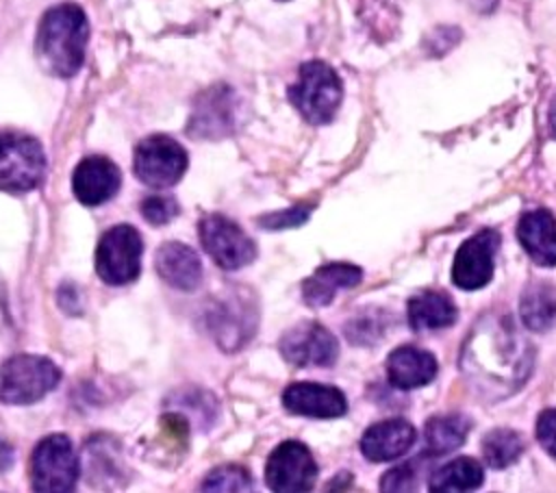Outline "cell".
Listing matches in <instances>:
<instances>
[{
  "label": "cell",
  "instance_id": "obj_16",
  "mask_svg": "<svg viewBox=\"0 0 556 493\" xmlns=\"http://www.w3.org/2000/svg\"><path fill=\"white\" fill-rule=\"evenodd\" d=\"M282 404L293 415H306L317 419L341 417L348 410V402L337 387L319 382H295L285 389Z\"/></svg>",
  "mask_w": 556,
  "mask_h": 493
},
{
  "label": "cell",
  "instance_id": "obj_12",
  "mask_svg": "<svg viewBox=\"0 0 556 493\" xmlns=\"http://www.w3.org/2000/svg\"><path fill=\"white\" fill-rule=\"evenodd\" d=\"M280 354L298 367H330L339 356V343L328 328L306 321L280 337Z\"/></svg>",
  "mask_w": 556,
  "mask_h": 493
},
{
  "label": "cell",
  "instance_id": "obj_2",
  "mask_svg": "<svg viewBox=\"0 0 556 493\" xmlns=\"http://www.w3.org/2000/svg\"><path fill=\"white\" fill-rule=\"evenodd\" d=\"M89 39L87 15L78 4L63 2L48 9L39 22L35 52L39 65L54 76H74L83 61Z\"/></svg>",
  "mask_w": 556,
  "mask_h": 493
},
{
  "label": "cell",
  "instance_id": "obj_1",
  "mask_svg": "<svg viewBox=\"0 0 556 493\" xmlns=\"http://www.w3.org/2000/svg\"><path fill=\"white\" fill-rule=\"evenodd\" d=\"M530 365V350L508 319L476 324L463 354V367L476 382L489 384L491 393H510L526 380Z\"/></svg>",
  "mask_w": 556,
  "mask_h": 493
},
{
  "label": "cell",
  "instance_id": "obj_5",
  "mask_svg": "<svg viewBox=\"0 0 556 493\" xmlns=\"http://www.w3.org/2000/svg\"><path fill=\"white\" fill-rule=\"evenodd\" d=\"M46 172V156L37 139L0 130V189L30 191L39 187Z\"/></svg>",
  "mask_w": 556,
  "mask_h": 493
},
{
  "label": "cell",
  "instance_id": "obj_4",
  "mask_svg": "<svg viewBox=\"0 0 556 493\" xmlns=\"http://www.w3.org/2000/svg\"><path fill=\"white\" fill-rule=\"evenodd\" d=\"M61 380L59 367L37 354H17L0 365V402L33 404Z\"/></svg>",
  "mask_w": 556,
  "mask_h": 493
},
{
  "label": "cell",
  "instance_id": "obj_27",
  "mask_svg": "<svg viewBox=\"0 0 556 493\" xmlns=\"http://www.w3.org/2000/svg\"><path fill=\"white\" fill-rule=\"evenodd\" d=\"M204 491H250L254 489L252 476L239 465L215 467L202 484Z\"/></svg>",
  "mask_w": 556,
  "mask_h": 493
},
{
  "label": "cell",
  "instance_id": "obj_29",
  "mask_svg": "<svg viewBox=\"0 0 556 493\" xmlns=\"http://www.w3.org/2000/svg\"><path fill=\"white\" fill-rule=\"evenodd\" d=\"M178 202L167 195H150L141 202V215L146 222L163 226L178 215Z\"/></svg>",
  "mask_w": 556,
  "mask_h": 493
},
{
  "label": "cell",
  "instance_id": "obj_10",
  "mask_svg": "<svg viewBox=\"0 0 556 493\" xmlns=\"http://www.w3.org/2000/svg\"><path fill=\"white\" fill-rule=\"evenodd\" d=\"M267 486L278 493L311 491L317 480V465L306 445L298 441L280 443L267 458Z\"/></svg>",
  "mask_w": 556,
  "mask_h": 493
},
{
  "label": "cell",
  "instance_id": "obj_18",
  "mask_svg": "<svg viewBox=\"0 0 556 493\" xmlns=\"http://www.w3.org/2000/svg\"><path fill=\"white\" fill-rule=\"evenodd\" d=\"M517 239L536 265H556V219L547 208L523 213L517 224Z\"/></svg>",
  "mask_w": 556,
  "mask_h": 493
},
{
  "label": "cell",
  "instance_id": "obj_26",
  "mask_svg": "<svg viewBox=\"0 0 556 493\" xmlns=\"http://www.w3.org/2000/svg\"><path fill=\"white\" fill-rule=\"evenodd\" d=\"M523 452V439L508 428L491 430L482 437V456L489 467L504 469L513 465Z\"/></svg>",
  "mask_w": 556,
  "mask_h": 493
},
{
  "label": "cell",
  "instance_id": "obj_28",
  "mask_svg": "<svg viewBox=\"0 0 556 493\" xmlns=\"http://www.w3.org/2000/svg\"><path fill=\"white\" fill-rule=\"evenodd\" d=\"M172 402H176V406H178L176 413L193 410V417L202 424H211V419L215 417V410H217L211 393H204L198 389H189L182 395H174Z\"/></svg>",
  "mask_w": 556,
  "mask_h": 493
},
{
  "label": "cell",
  "instance_id": "obj_23",
  "mask_svg": "<svg viewBox=\"0 0 556 493\" xmlns=\"http://www.w3.org/2000/svg\"><path fill=\"white\" fill-rule=\"evenodd\" d=\"M471 421L469 417L454 413V415H437L426 421V452L430 456H443L460 447L469 434Z\"/></svg>",
  "mask_w": 556,
  "mask_h": 493
},
{
  "label": "cell",
  "instance_id": "obj_24",
  "mask_svg": "<svg viewBox=\"0 0 556 493\" xmlns=\"http://www.w3.org/2000/svg\"><path fill=\"white\" fill-rule=\"evenodd\" d=\"M521 321L534 330L543 332L547 330L556 319V291L547 282H530L519 302Z\"/></svg>",
  "mask_w": 556,
  "mask_h": 493
},
{
  "label": "cell",
  "instance_id": "obj_25",
  "mask_svg": "<svg viewBox=\"0 0 556 493\" xmlns=\"http://www.w3.org/2000/svg\"><path fill=\"white\" fill-rule=\"evenodd\" d=\"M484 480V471L480 467L478 460H473L471 456H460L450 460L447 465L439 467L432 478L428 489L434 493H452V491H469L480 486Z\"/></svg>",
  "mask_w": 556,
  "mask_h": 493
},
{
  "label": "cell",
  "instance_id": "obj_30",
  "mask_svg": "<svg viewBox=\"0 0 556 493\" xmlns=\"http://www.w3.org/2000/svg\"><path fill=\"white\" fill-rule=\"evenodd\" d=\"M311 215V206H291L289 211H278V213H269L265 217L258 219V226L269 228V230H280V228H291V226H300L302 222H306Z\"/></svg>",
  "mask_w": 556,
  "mask_h": 493
},
{
  "label": "cell",
  "instance_id": "obj_11",
  "mask_svg": "<svg viewBox=\"0 0 556 493\" xmlns=\"http://www.w3.org/2000/svg\"><path fill=\"white\" fill-rule=\"evenodd\" d=\"M497 248H500V235L497 230H491V228H484L471 235L469 239H465L452 265L454 285L465 291H476L486 287L493 278Z\"/></svg>",
  "mask_w": 556,
  "mask_h": 493
},
{
  "label": "cell",
  "instance_id": "obj_19",
  "mask_svg": "<svg viewBox=\"0 0 556 493\" xmlns=\"http://www.w3.org/2000/svg\"><path fill=\"white\" fill-rule=\"evenodd\" d=\"M154 267L169 287L180 291H193L202 280L200 256L178 241H169L159 248Z\"/></svg>",
  "mask_w": 556,
  "mask_h": 493
},
{
  "label": "cell",
  "instance_id": "obj_7",
  "mask_svg": "<svg viewBox=\"0 0 556 493\" xmlns=\"http://www.w3.org/2000/svg\"><path fill=\"white\" fill-rule=\"evenodd\" d=\"M80 473L78 456L65 434H50L41 439L30 458L33 489L46 493L72 491Z\"/></svg>",
  "mask_w": 556,
  "mask_h": 493
},
{
  "label": "cell",
  "instance_id": "obj_20",
  "mask_svg": "<svg viewBox=\"0 0 556 493\" xmlns=\"http://www.w3.org/2000/svg\"><path fill=\"white\" fill-rule=\"evenodd\" d=\"M363 278V269L350 263H328L315 269L302 282V298L311 308L326 306L341 289L356 287Z\"/></svg>",
  "mask_w": 556,
  "mask_h": 493
},
{
  "label": "cell",
  "instance_id": "obj_21",
  "mask_svg": "<svg viewBox=\"0 0 556 493\" xmlns=\"http://www.w3.org/2000/svg\"><path fill=\"white\" fill-rule=\"evenodd\" d=\"M387 376L389 382L397 389H417L437 376V361L421 347L402 345L389 354Z\"/></svg>",
  "mask_w": 556,
  "mask_h": 493
},
{
  "label": "cell",
  "instance_id": "obj_31",
  "mask_svg": "<svg viewBox=\"0 0 556 493\" xmlns=\"http://www.w3.org/2000/svg\"><path fill=\"white\" fill-rule=\"evenodd\" d=\"M415 482H417V476H415L413 463H402L382 476L380 489L382 491H413Z\"/></svg>",
  "mask_w": 556,
  "mask_h": 493
},
{
  "label": "cell",
  "instance_id": "obj_32",
  "mask_svg": "<svg viewBox=\"0 0 556 493\" xmlns=\"http://www.w3.org/2000/svg\"><path fill=\"white\" fill-rule=\"evenodd\" d=\"M536 439L552 456H556V410H543L539 415Z\"/></svg>",
  "mask_w": 556,
  "mask_h": 493
},
{
  "label": "cell",
  "instance_id": "obj_14",
  "mask_svg": "<svg viewBox=\"0 0 556 493\" xmlns=\"http://www.w3.org/2000/svg\"><path fill=\"white\" fill-rule=\"evenodd\" d=\"M208 328L224 350L241 347L256 330V311L241 295H228L208 308Z\"/></svg>",
  "mask_w": 556,
  "mask_h": 493
},
{
  "label": "cell",
  "instance_id": "obj_13",
  "mask_svg": "<svg viewBox=\"0 0 556 493\" xmlns=\"http://www.w3.org/2000/svg\"><path fill=\"white\" fill-rule=\"evenodd\" d=\"M237 124V96L230 87L217 85L206 89L193 104L189 132L193 137L217 139L230 135Z\"/></svg>",
  "mask_w": 556,
  "mask_h": 493
},
{
  "label": "cell",
  "instance_id": "obj_6",
  "mask_svg": "<svg viewBox=\"0 0 556 493\" xmlns=\"http://www.w3.org/2000/svg\"><path fill=\"white\" fill-rule=\"evenodd\" d=\"M143 241L137 228L117 224L109 228L96 248V271L109 285H126L139 276Z\"/></svg>",
  "mask_w": 556,
  "mask_h": 493
},
{
  "label": "cell",
  "instance_id": "obj_8",
  "mask_svg": "<svg viewBox=\"0 0 556 493\" xmlns=\"http://www.w3.org/2000/svg\"><path fill=\"white\" fill-rule=\"evenodd\" d=\"M132 163L135 174L143 185L167 189L182 178L187 169V152L176 139L167 135H152L137 143Z\"/></svg>",
  "mask_w": 556,
  "mask_h": 493
},
{
  "label": "cell",
  "instance_id": "obj_9",
  "mask_svg": "<svg viewBox=\"0 0 556 493\" xmlns=\"http://www.w3.org/2000/svg\"><path fill=\"white\" fill-rule=\"evenodd\" d=\"M198 232L204 250L222 269L245 267L256 256L252 239L232 219L219 213L204 215L198 224Z\"/></svg>",
  "mask_w": 556,
  "mask_h": 493
},
{
  "label": "cell",
  "instance_id": "obj_3",
  "mask_svg": "<svg viewBox=\"0 0 556 493\" xmlns=\"http://www.w3.org/2000/svg\"><path fill=\"white\" fill-rule=\"evenodd\" d=\"M289 100L311 124H328L343 98L339 74L324 61H308L300 67L298 83L289 87Z\"/></svg>",
  "mask_w": 556,
  "mask_h": 493
},
{
  "label": "cell",
  "instance_id": "obj_15",
  "mask_svg": "<svg viewBox=\"0 0 556 493\" xmlns=\"http://www.w3.org/2000/svg\"><path fill=\"white\" fill-rule=\"evenodd\" d=\"M122 185V174L117 165L106 156L83 159L72 176V189L78 202L87 206H98L111 200Z\"/></svg>",
  "mask_w": 556,
  "mask_h": 493
},
{
  "label": "cell",
  "instance_id": "obj_33",
  "mask_svg": "<svg viewBox=\"0 0 556 493\" xmlns=\"http://www.w3.org/2000/svg\"><path fill=\"white\" fill-rule=\"evenodd\" d=\"M11 465H13V447L4 439H0V471L9 469Z\"/></svg>",
  "mask_w": 556,
  "mask_h": 493
},
{
  "label": "cell",
  "instance_id": "obj_22",
  "mask_svg": "<svg viewBox=\"0 0 556 493\" xmlns=\"http://www.w3.org/2000/svg\"><path fill=\"white\" fill-rule=\"evenodd\" d=\"M406 317L413 330H439L452 326L458 311L450 295L439 291H421L408 300Z\"/></svg>",
  "mask_w": 556,
  "mask_h": 493
},
{
  "label": "cell",
  "instance_id": "obj_17",
  "mask_svg": "<svg viewBox=\"0 0 556 493\" xmlns=\"http://www.w3.org/2000/svg\"><path fill=\"white\" fill-rule=\"evenodd\" d=\"M415 443V428L406 419H384L369 426L361 439L367 460L387 463L404 456Z\"/></svg>",
  "mask_w": 556,
  "mask_h": 493
},
{
  "label": "cell",
  "instance_id": "obj_34",
  "mask_svg": "<svg viewBox=\"0 0 556 493\" xmlns=\"http://www.w3.org/2000/svg\"><path fill=\"white\" fill-rule=\"evenodd\" d=\"M549 128L556 135V96H554V100L549 104Z\"/></svg>",
  "mask_w": 556,
  "mask_h": 493
}]
</instances>
